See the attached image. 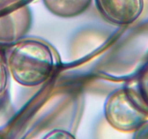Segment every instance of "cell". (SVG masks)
I'll return each instance as SVG.
<instances>
[{"label":"cell","instance_id":"obj_8","mask_svg":"<svg viewBox=\"0 0 148 139\" xmlns=\"http://www.w3.org/2000/svg\"><path fill=\"white\" fill-rule=\"evenodd\" d=\"M133 139H148V121L145 122L135 130Z\"/></svg>","mask_w":148,"mask_h":139},{"label":"cell","instance_id":"obj_4","mask_svg":"<svg viewBox=\"0 0 148 139\" xmlns=\"http://www.w3.org/2000/svg\"><path fill=\"white\" fill-rule=\"evenodd\" d=\"M102 18L116 25L132 24L142 13L143 0H95Z\"/></svg>","mask_w":148,"mask_h":139},{"label":"cell","instance_id":"obj_6","mask_svg":"<svg viewBox=\"0 0 148 139\" xmlns=\"http://www.w3.org/2000/svg\"><path fill=\"white\" fill-rule=\"evenodd\" d=\"M8 65L0 55V94H2L6 89L8 80Z\"/></svg>","mask_w":148,"mask_h":139},{"label":"cell","instance_id":"obj_3","mask_svg":"<svg viewBox=\"0 0 148 139\" xmlns=\"http://www.w3.org/2000/svg\"><path fill=\"white\" fill-rule=\"evenodd\" d=\"M31 19L22 7L0 10V46L18 43L30 30Z\"/></svg>","mask_w":148,"mask_h":139},{"label":"cell","instance_id":"obj_2","mask_svg":"<svg viewBox=\"0 0 148 139\" xmlns=\"http://www.w3.org/2000/svg\"><path fill=\"white\" fill-rule=\"evenodd\" d=\"M104 114L113 128L121 132H134L147 121L148 107L136 91L122 87L108 96L104 105Z\"/></svg>","mask_w":148,"mask_h":139},{"label":"cell","instance_id":"obj_7","mask_svg":"<svg viewBox=\"0 0 148 139\" xmlns=\"http://www.w3.org/2000/svg\"><path fill=\"white\" fill-rule=\"evenodd\" d=\"M43 139H76L70 132L62 129H55L49 132Z\"/></svg>","mask_w":148,"mask_h":139},{"label":"cell","instance_id":"obj_1","mask_svg":"<svg viewBox=\"0 0 148 139\" xmlns=\"http://www.w3.org/2000/svg\"><path fill=\"white\" fill-rule=\"evenodd\" d=\"M55 65L50 46L42 41H20L10 53L8 67L14 80L21 86L34 87L50 78Z\"/></svg>","mask_w":148,"mask_h":139},{"label":"cell","instance_id":"obj_5","mask_svg":"<svg viewBox=\"0 0 148 139\" xmlns=\"http://www.w3.org/2000/svg\"><path fill=\"white\" fill-rule=\"evenodd\" d=\"M92 0H43L52 14L62 18H71L84 12Z\"/></svg>","mask_w":148,"mask_h":139}]
</instances>
